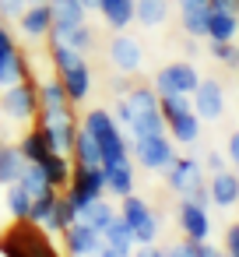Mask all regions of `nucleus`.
<instances>
[{
  "mask_svg": "<svg viewBox=\"0 0 239 257\" xmlns=\"http://www.w3.org/2000/svg\"><path fill=\"white\" fill-rule=\"evenodd\" d=\"M0 257H60L43 225L22 218L0 232Z\"/></svg>",
  "mask_w": 239,
  "mask_h": 257,
  "instance_id": "obj_1",
  "label": "nucleus"
},
{
  "mask_svg": "<svg viewBox=\"0 0 239 257\" xmlns=\"http://www.w3.org/2000/svg\"><path fill=\"white\" fill-rule=\"evenodd\" d=\"M53 64L60 71V85H64L67 99L71 102L88 99V92H92V71H88L85 57L78 50H71L67 43H53Z\"/></svg>",
  "mask_w": 239,
  "mask_h": 257,
  "instance_id": "obj_2",
  "label": "nucleus"
},
{
  "mask_svg": "<svg viewBox=\"0 0 239 257\" xmlns=\"http://www.w3.org/2000/svg\"><path fill=\"white\" fill-rule=\"evenodd\" d=\"M81 131H88V134L95 138V145H99V155H102V166L130 159V155H127V141H123V134H120V123L113 120V113H106V109H92V113L85 116Z\"/></svg>",
  "mask_w": 239,
  "mask_h": 257,
  "instance_id": "obj_3",
  "label": "nucleus"
},
{
  "mask_svg": "<svg viewBox=\"0 0 239 257\" xmlns=\"http://www.w3.org/2000/svg\"><path fill=\"white\" fill-rule=\"evenodd\" d=\"M158 109H162V120H165L172 141L193 145L200 138V116L193 113L190 95H158Z\"/></svg>",
  "mask_w": 239,
  "mask_h": 257,
  "instance_id": "obj_4",
  "label": "nucleus"
},
{
  "mask_svg": "<svg viewBox=\"0 0 239 257\" xmlns=\"http://www.w3.org/2000/svg\"><path fill=\"white\" fill-rule=\"evenodd\" d=\"M165 183L169 190L183 194V201H193V204H207V183L200 176V162L190 159V155H176L172 166L165 169Z\"/></svg>",
  "mask_w": 239,
  "mask_h": 257,
  "instance_id": "obj_5",
  "label": "nucleus"
},
{
  "mask_svg": "<svg viewBox=\"0 0 239 257\" xmlns=\"http://www.w3.org/2000/svg\"><path fill=\"white\" fill-rule=\"evenodd\" d=\"M106 194V176H102V166L99 169H88V166H78V169H71V183H67V204L74 208V215L85 208V204H92L95 197H102Z\"/></svg>",
  "mask_w": 239,
  "mask_h": 257,
  "instance_id": "obj_6",
  "label": "nucleus"
},
{
  "mask_svg": "<svg viewBox=\"0 0 239 257\" xmlns=\"http://www.w3.org/2000/svg\"><path fill=\"white\" fill-rule=\"evenodd\" d=\"M123 204H120V218L130 225V232H134V243H155V236H158V218L151 215V208L141 201V197H134V194H127V197H120Z\"/></svg>",
  "mask_w": 239,
  "mask_h": 257,
  "instance_id": "obj_7",
  "label": "nucleus"
},
{
  "mask_svg": "<svg viewBox=\"0 0 239 257\" xmlns=\"http://www.w3.org/2000/svg\"><path fill=\"white\" fill-rule=\"evenodd\" d=\"M200 85V74L193 71V64H169L155 74V92L158 95H193V88Z\"/></svg>",
  "mask_w": 239,
  "mask_h": 257,
  "instance_id": "obj_8",
  "label": "nucleus"
},
{
  "mask_svg": "<svg viewBox=\"0 0 239 257\" xmlns=\"http://www.w3.org/2000/svg\"><path fill=\"white\" fill-rule=\"evenodd\" d=\"M134 155L144 169H169L176 159V148H172V138L151 134V138H134Z\"/></svg>",
  "mask_w": 239,
  "mask_h": 257,
  "instance_id": "obj_9",
  "label": "nucleus"
},
{
  "mask_svg": "<svg viewBox=\"0 0 239 257\" xmlns=\"http://www.w3.org/2000/svg\"><path fill=\"white\" fill-rule=\"evenodd\" d=\"M4 109H8V116H15V120H32V116L39 113V88L22 78L18 85H11V88L4 92Z\"/></svg>",
  "mask_w": 239,
  "mask_h": 257,
  "instance_id": "obj_10",
  "label": "nucleus"
},
{
  "mask_svg": "<svg viewBox=\"0 0 239 257\" xmlns=\"http://www.w3.org/2000/svg\"><path fill=\"white\" fill-rule=\"evenodd\" d=\"M22 78H25V60H22V53H18L15 39H11V32L0 29V85L11 88Z\"/></svg>",
  "mask_w": 239,
  "mask_h": 257,
  "instance_id": "obj_11",
  "label": "nucleus"
},
{
  "mask_svg": "<svg viewBox=\"0 0 239 257\" xmlns=\"http://www.w3.org/2000/svg\"><path fill=\"white\" fill-rule=\"evenodd\" d=\"M60 236H64V246H67L71 257H92V253H99V246H102V236H99L92 225L78 222V218H74V225H67Z\"/></svg>",
  "mask_w": 239,
  "mask_h": 257,
  "instance_id": "obj_12",
  "label": "nucleus"
},
{
  "mask_svg": "<svg viewBox=\"0 0 239 257\" xmlns=\"http://www.w3.org/2000/svg\"><path fill=\"white\" fill-rule=\"evenodd\" d=\"M179 225H183V236L190 243H207V236H211V218H207L204 204L183 201L179 204Z\"/></svg>",
  "mask_w": 239,
  "mask_h": 257,
  "instance_id": "obj_13",
  "label": "nucleus"
},
{
  "mask_svg": "<svg viewBox=\"0 0 239 257\" xmlns=\"http://www.w3.org/2000/svg\"><path fill=\"white\" fill-rule=\"evenodd\" d=\"M39 127L50 134V141H53V148H57L60 155H71V152H74L78 123H74V116H71V113H64V116H43V123H39Z\"/></svg>",
  "mask_w": 239,
  "mask_h": 257,
  "instance_id": "obj_14",
  "label": "nucleus"
},
{
  "mask_svg": "<svg viewBox=\"0 0 239 257\" xmlns=\"http://www.w3.org/2000/svg\"><path fill=\"white\" fill-rule=\"evenodd\" d=\"M225 109V95H221V85L218 81H200L193 88V113L200 120H218Z\"/></svg>",
  "mask_w": 239,
  "mask_h": 257,
  "instance_id": "obj_15",
  "label": "nucleus"
},
{
  "mask_svg": "<svg viewBox=\"0 0 239 257\" xmlns=\"http://www.w3.org/2000/svg\"><path fill=\"white\" fill-rule=\"evenodd\" d=\"M207 197H211L218 208H232V204H239V173H228V169L214 173L211 183H207Z\"/></svg>",
  "mask_w": 239,
  "mask_h": 257,
  "instance_id": "obj_16",
  "label": "nucleus"
},
{
  "mask_svg": "<svg viewBox=\"0 0 239 257\" xmlns=\"http://www.w3.org/2000/svg\"><path fill=\"white\" fill-rule=\"evenodd\" d=\"M109 60L123 71V74H134L141 67V43L130 39V36H116L113 46H109Z\"/></svg>",
  "mask_w": 239,
  "mask_h": 257,
  "instance_id": "obj_17",
  "label": "nucleus"
},
{
  "mask_svg": "<svg viewBox=\"0 0 239 257\" xmlns=\"http://www.w3.org/2000/svg\"><path fill=\"white\" fill-rule=\"evenodd\" d=\"M102 176H106V194H116V197L134 194V169H130V159L102 166Z\"/></svg>",
  "mask_w": 239,
  "mask_h": 257,
  "instance_id": "obj_18",
  "label": "nucleus"
},
{
  "mask_svg": "<svg viewBox=\"0 0 239 257\" xmlns=\"http://www.w3.org/2000/svg\"><path fill=\"white\" fill-rule=\"evenodd\" d=\"M39 113L43 116H64V113H71V99H67L60 78L57 81H46L39 88Z\"/></svg>",
  "mask_w": 239,
  "mask_h": 257,
  "instance_id": "obj_19",
  "label": "nucleus"
},
{
  "mask_svg": "<svg viewBox=\"0 0 239 257\" xmlns=\"http://www.w3.org/2000/svg\"><path fill=\"white\" fill-rule=\"evenodd\" d=\"M22 32L25 36H50V25H53V8L50 4H29L25 11H22Z\"/></svg>",
  "mask_w": 239,
  "mask_h": 257,
  "instance_id": "obj_20",
  "label": "nucleus"
},
{
  "mask_svg": "<svg viewBox=\"0 0 239 257\" xmlns=\"http://www.w3.org/2000/svg\"><path fill=\"white\" fill-rule=\"evenodd\" d=\"M235 32H239V18L232 15V11H207V39L211 43H232L235 39Z\"/></svg>",
  "mask_w": 239,
  "mask_h": 257,
  "instance_id": "obj_21",
  "label": "nucleus"
},
{
  "mask_svg": "<svg viewBox=\"0 0 239 257\" xmlns=\"http://www.w3.org/2000/svg\"><path fill=\"white\" fill-rule=\"evenodd\" d=\"M18 152H22L25 162H43V159H46L50 152H57V148H53V141H50V134H46L43 127H32V131L22 138Z\"/></svg>",
  "mask_w": 239,
  "mask_h": 257,
  "instance_id": "obj_22",
  "label": "nucleus"
},
{
  "mask_svg": "<svg viewBox=\"0 0 239 257\" xmlns=\"http://www.w3.org/2000/svg\"><path fill=\"white\" fill-rule=\"evenodd\" d=\"M113 218H116V208H113V204H109L106 197H95L92 204H85V208L78 211V222L92 225V229H95L99 236H102V229H106V225H109Z\"/></svg>",
  "mask_w": 239,
  "mask_h": 257,
  "instance_id": "obj_23",
  "label": "nucleus"
},
{
  "mask_svg": "<svg viewBox=\"0 0 239 257\" xmlns=\"http://www.w3.org/2000/svg\"><path fill=\"white\" fill-rule=\"evenodd\" d=\"M99 11L109 29H127L134 22V0H99Z\"/></svg>",
  "mask_w": 239,
  "mask_h": 257,
  "instance_id": "obj_24",
  "label": "nucleus"
},
{
  "mask_svg": "<svg viewBox=\"0 0 239 257\" xmlns=\"http://www.w3.org/2000/svg\"><path fill=\"white\" fill-rule=\"evenodd\" d=\"M32 166H39V169L46 173V180H50L57 190L71 183V162H67V155H60V152H50L43 162H32Z\"/></svg>",
  "mask_w": 239,
  "mask_h": 257,
  "instance_id": "obj_25",
  "label": "nucleus"
},
{
  "mask_svg": "<svg viewBox=\"0 0 239 257\" xmlns=\"http://www.w3.org/2000/svg\"><path fill=\"white\" fill-rule=\"evenodd\" d=\"M102 246H113V250H120V253H130V246H134V232H130V225L120 218V211H116V218L102 229Z\"/></svg>",
  "mask_w": 239,
  "mask_h": 257,
  "instance_id": "obj_26",
  "label": "nucleus"
},
{
  "mask_svg": "<svg viewBox=\"0 0 239 257\" xmlns=\"http://www.w3.org/2000/svg\"><path fill=\"white\" fill-rule=\"evenodd\" d=\"M22 169H25V159H22V152L0 141V183H4V187L18 183V180H22Z\"/></svg>",
  "mask_w": 239,
  "mask_h": 257,
  "instance_id": "obj_27",
  "label": "nucleus"
},
{
  "mask_svg": "<svg viewBox=\"0 0 239 257\" xmlns=\"http://www.w3.org/2000/svg\"><path fill=\"white\" fill-rule=\"evenodd\" d=\"M71 155L78 159V166H88V169H99V166H102L99 145H95V138H92L88 131H78V138H74V152H71Z\"/></svg>",
  "mask_w": 239,
  "mask_h": 257,
  "instance_id": "obj_28",
  "label": "nucleus"
},
{
  "mask_svg": "<svg viewBox=\"0 0 239 257\" xmlns=\"http://www.w3.org/2000/svg\"><path fill=\"white\" fill-rule=\"evenodd\" d=\"M18 183H22V190H25L32 201H36V197H43V194H50V190H57V187L46 180V173H43L39 166H32V162H25V169H22V180H18Z\"/></svg>",
  "mask_w": 239,
  "mask_h": 257,
  "instance_id": "obj_29",
  "label": "nucleus"
},
{
  "mask_svg": "<svg viewBox=\"0 0 239 257\" xmlns=\"http://www.w3.org/2000/svg\"><path fill=\"white\" fill-rule=\"evenodd\" d=\"M165 15H169V4H165V0H137V4H134V18H137L141 25H148V29L162 25Z\"/></svg>",
  "mask_w": 239,
  "mask_h": 257,
  "instance_id": "obj_30",
  "label": "nucleus"
},
{
  "mask_svg": "<svg viewBox=\"0 0 239 257\" xmlns=\"http://www.w3.org/2000/svg\"><path fill=\"white\" fill-rule=\"evenodd\" d=\"M8 211H11V222L29 218V211H32V197L22 190V183H11V187H8Z\"/></svg>",
  "mask_w": 239,
  "mask_h": 257,
  "instance_id": "obj_31",
  "label": "nucleus"
},
{
  "mask_svg": "<svg viewBox=\"0 0 239 257\" xmlns=\"http://www.w3.org/2000/svg\"><path fill=\"white\" fill-rule=\"evenodd\" d=\"M74 208L67 204V197H60L57 204H53V211H50V218L43 222V229H50V232H64L67 225H74Z\"/></svg>",
  "mask_w": 239,
  "mask_h": 257,
  "instance_id": "obj_32",
  "label": "nucleus"
},
{
  "mask_svg": "<svg viewBox=\"0 0 239 257\" xmlns=\"http://www.w3.org/2000/svg\"><path fill=\"white\" fill-rule=\"evenodd\" d=\"M207 11H211V8H186V11H183V29H186L190 36H204V32H207Z\"/></svg>",
  "mask_w": 239,
  "mask_h": 257,
  "instance_id": "obj_33",
  "label": "nucleus"
},
{
  "mask_svg": "<svg viewBox=\"0 0 239 257\" xmlns=\"http://www.w3.org/2000/svg\"><path fill=\"white\" fill-rule=\"evenodd\" d=\"M57 201H60V194H57V190H50V194L36 197V201H32V211H29V222L43 225V222L50 218V211H53V204H57Z\"/></svg>",
  "mask_w": 239,
  "mask_h": 257,
  "instance_id": "obj_34",
  "label": "nucleus"
},
{
  "mask_svg": "<svg viewBox=\"0 0 239 257\" xmlns=\"http://www.w3.org/2000/svg\"><path fill=\"white\" fill-rule=\"evenodd\" d=\"M211 57H214V60H221V64H225V67H232V71L239 67V50H235L232 43H211Z\"/></svg>",
  "mask_w": 239,
  "mask_h": 257,
  "instance_id": "obj_35",
  "label": "nucleus"
},
{
  "mask_svg": "<svg viewBox=\"0 0 239 257\" xmlns=\"http://www.w3.org/2000/svg\"><path fill=\"white\" fill-rule=\"evenodd\" d=\"M64 43H67L71 50H78V53H85V50L92 46V29H88V25H78V29H74V32H71V36H67Z\"/></svg>",
  "mask_w": 239,
  "mask_h": 257,
  "instance_id": "obj_36",
  "label": "nucleus"
},
{
  "mask_svg": "<svg viewBox=\"0 0 239 257\" xmlns=\"http://www.w3.org/2000/svg\"><path fill=\"white\" fill-rule=\"evenodd\" d=\"M169 257H200V243L183 239V243H176V246L169 250Z\"/></svg>",
  "mask_w": 239,
  "mask_h": 257,
  "instance_id": "obj_37",
  "label": "nucleus"
},
{
  "mask_svg": "<svg viewBox=\"0 0 239 257\" xmlns=\"http://www.w3.org/2000/svg\"><path fill=\"white\" fill-rule=\"evenodd\" d=\"M25 8H29L25 0H0V15H4V18H22Z\"/></svg>",
  "mask_w": 239,
  "mask_h": 257,
  "instance_id": "obj_38",
  "label": "nucleus"
},
{
  "mask_svg": "<svg viewBox=\"0 0 239 257\" xmlns=\"http://www.w3.org/2000/svg\"><path fill=\"white\" fill-rule=\"evenodd\" d=\"M225 257H239V225H228L225 232Z\"/></svg>",
  "mask_w": 239,
  "mask_h": 257,
  "instance_id": "obj_39",
  "label": "nucleus"
},
{
  "mask_svg": "<svg viewBox=\"0 0 239 257\" xmlns=\"http://www.w3.org/2000/svg\"><path fill=\"white\" fill-rule=\"evenodd\" d=\"M228 162L235 166V173H239V131L228 138Z\"/></svg>",
  "mask_w": 239,
  "mask_h": 257,
  "instance_id": "obj_40",
  "label": "nucleus"
},
{
  "mask_svg": "<svg viewBox=\"0 0 239 257\" xmlns=\"http://www.w3.org/2000/svg\"><path fill=\"white\" fill-rule=\"evenodd\" d=\"M207 8H214V11H239V0H207Z\"/></svg>",
  "mask_w": 239,
  "mask_h": 257,
  "instance_id": "obj_41",
  "label": "nucleus"
},
{
  "mask_svg": "<svg viewBox=\"0 0 239 257\" xmlns=\"http://www.w3.org/2000/svg\"><path fill=\"white\" fill-rule=\"evenodd\" d=\"M207 166H211V173H221V169H225V162H221V155H214V152L207 155Z\"/></svg>",
  "mask_w": 239,
  "mask_h": 257,
  "instance_id": "obj_42",
  "label": "nucleus"
},
{
  "mask_svg": "<svg viewBox=\"0 0 239 257\" xmlns=\"http://www.w3.org/2000/svg\"><path fill=\"white\" fill-rule=\"evenodd\" d=\"M158 253H162V250H155V243H144V246H141L134 257H158Z\"/></svg>",
  "mask_w": 239,
  "mask_h": 257,
  "instance_id": "obj_43",
  "label": "nucleus"
},
{
  "mask_svg": "<svg viewBox=\"0 0 239 257\" xmlns=\"http://www.w3.org/2000/svg\"><path fill=\"white\" fill-rule=\"evenodd\" d=\"M99 257H130V253H120V250H113V246H99Z\"/></svg>",
  "mask_w": 239,
  "mask_h": 257,
  "instance_id": "obj_44",
  "label": "nucleus"
},
{
  "mask_svg": "<svg viewBox=\"0 0 239 257\" xmlns=\"http://www.w3.org/2000/svg\"><path fill=\"white\" fill-rule=\"evenodd\" d=\"M179 8L186 11V8H207V0H179Z\"/></svg>",
  "mask_w": 239,
  "mask_h": 257,
  "instance_id": "obj_45",
  "label": "nucleus"
},
{
  "mask_svg": "<svg viewBox=\"0 0 239 257\" xmlns=\"http://www.w3.org/2000/svg\"><path fill=\"white\" fill-rule=\"evenodd\" d=\"M78 4H81L85 11H99V0H78Z\"/></svg>",
  "mask_w": 239,
  "mask_h": 257,
  "instance_id": "obj_46",
  "label": "nucleus"
},
{
  "mask_svg": "<svg viewBox=\"0 0 239 257\" xmlns=\"http://www.w3.org/2000/svg\"><path fill=\"white\" fill-rule=\"evenodd\" d=\"M43 4H50V8H53V4H60V0H43Z\"/></svg>",
  "mask_w": 239,
  "mask_h": 257,
  "instance_id": "obj_47",
  "label": "nucleus"
},
{
  "mask_svg": "<svg viewBox=\"0 0 239 257\" xmlns=\"http://www.w3.org/2000/svg\"><path fill=\"white\" fill-rule=\"evenodd\" d=\"M25 4H39V0H25Z\"/></svg>",
  "mask_w": 239,
  "mask_h": 257,
  "instance_id": "obj_48",
  "label": "nucleus"
},
{
  "mask_svg": "<svg viewBox=\"0 0 239 257\" xmlns=\"http://www.w3.org/2000/svg\"><path fill=\"white\" fill-rule=\"evenodd\" d=\"M214 257H225V253H218V250H214Z\"/></svg>",
  "mask_w": 239,
  "mask_h": 257,
  "instance_id": "obj_49",
  "label": "nucleus"
},
{
  "mask_svg": "<svg viewBox=\"0 0 239 257\" xmlns=\"http://www.w3.org/2000/svg\"><path fill=\"white\" fill-rule=\"evenodd\" d=\"M0 22H4V15H0ZM0 29H4V25H0Z\"/></svg>",
  "mask_w": 239,
  "mask_h": 257,
  "instance_id": "obj_50",
  "label": "nucleus"
}]
</instances>
